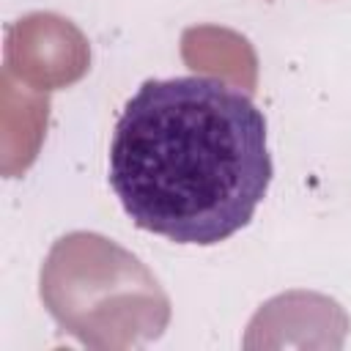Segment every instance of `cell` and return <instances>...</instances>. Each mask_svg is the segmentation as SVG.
I'll list each match as a JSON object with an SVG mask.
<instances>
[{"label":"cell","instance_id":"6da1fadb","mask_svg":"<svg viewBox=\"0 0 351 351\" xmlns=\"http://www.w3.org/2000/svg\"><path fill=\"white\" fill-rule=\"evenodd\" d=\"M274 176L266 118L219 77L145 80L110 140V186L126 217L176 244L211 247L239 233Z\"/></svg>","mask_w":351,"mask_h":351}]
</instances>
